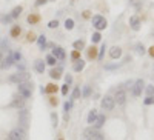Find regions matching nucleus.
<instances>
[{"mask_svg":"<svg viewBox=\"0 0 154 140\" xmlns=\"http://www.w3.org/2000/svg\"><path fill=\"white\" fill-rule=\"evenodd\" d=\"M28 79H29V74L28 73H25V71H19V73H16V74H11L10 77H8V82L19 85V83L28 82Z\"/></svg>","mask_w":154,"mask_h":140,"instance_id":"obj_1","label":"nucleus"},{"mask_svg":"<svg viewBox=\"0 0 154 140\" xmlns=\"http://www.w3.org/2000/svg\"><path fill=\"white\" fill-rule=\"evenodd\" d=\"M17 89H19V94L23 99H29L31 96H33V86H31L29 82L19 83V85H17Z\"/></svg>","mask_w":154,"mask_h":140,"instance_id":"obj_2","label":"nucleus"},{"mask_svg":"<svg viewBox=\"0 0 154 140\" xmlns=\"http://www.w3.org/2000/svg\"><path fill=\"white\" fill-rule=\"evenodd\" d=\"M19 123H20V128H23V129L28 128V123H29V112H28V109H25V108L19 109Z\"/></svg>","mask_w":154,"mask_h":140,"instance_id":"obj_3","label":"nucleus"},{"mask_svg":"<svg viewBox=\"0 0 154 140\" xmlns=\"http://www.w3.org/2000/svg\"><path fill=\"white\" fill-rule=\"evenodd\" d=\"M8 140H26V131L23 128L12 129L8 135Z\"/></svg>","mask_w":154,"mask_h":140,"instance_id":"obj_4","label":"nucleus"},{"mask_svg":"<svg viewBox=\"0 0 154 140\" xmlns=\"http://www.w3.org/2000/svg\"><path fill=\"white\" fill-rule=\"evenodd\" d=\"M114 106H116V102H114V97H111V96H105L102 99V108L105 111H112L114 109Z\"/></svg>","mask_w":154,"mask_h":140,"instance_id":"obj_5","label":"nucleus"},{"mask_svg":"<svg viewBox=\"0 0 154 140\" xmlns=\"http://www.w3.org/2000/svg\"><path fill=\"white\" fill-rule=\"evenodd\" d=\"M93 25L96 26V29H105L106 28V20L103 19L102 16H94L93 17Z\"/></svg>","mask_w":154,"mask_h":140,"instance_id":"obj_6","label":"nucleus"},{"mask_svg":"<svg viewBox=\"0 0 154 140\" xmlns=\"http://www.w3.org/2000/svg\"><path fill=\"white\" fill-rule=\"evenodd\" d=\"M143 86H145V83H143L142 79L136 80V83H134V86H133V96H134V97H139L140 94H142Z\"/></svg>","mask_w":154,"mask_h":140,"instance_id":"obj_7","label":"nucleus"},{"mask_svg":"<svg viewBox=\"0 0 154 140\" xmlns=\"http://www.w3.org/2000/svg\"><path fill=\"white\" fill-rule=\"evenodd\" d=\"M12 65H16V62H14V58H12V54H10L6 58H3V60H2V63H0V68H2L3 71H6V69H10Z\"/></svg>","mask_w":154,"mask_h":140,"instance_id":"obj_8","label":"nucleus"},{"mask_svg":"<svg viewBox=\"0 0 154 140\" xmlns=\"http://www.w3.org/2000/svg\"><path fill=\"white\" fill-rule=\"evenodd\" d=\"M114 102L117 103V105H123V103L126 102V92L123 91V89H119V91L116 92Z\"/></svg>","mask_w":154,"mask_h":140,"instance_id":"obj_9","label":"nucleus"},{"mask_svg":"<svg viewBox=\"0 0 154 140\" xmlns=\"http://www.w3.org/2000/svg\"><path fill=\"white\" fill-rule=\"evenodd\" d=\"M97 133H99V129H96L94 126H89V128H87V129L83 131V137H85V139H91V140H93V139L97 135Z\"/></svg>","mask_w":154,"mask_h":140,"instance_id":"obj_10","label":"nucleus"},{"mask_svg":"<svg viewBox=\"0 0 154 140\" xmlns=\"http://www.w3.org/2000/svg\"><path fill=\"white\" fill-rule=\"evenodd\" d=\"M51 56H54V57L57 58V60H65V51H63V48H60V46L54 48Z\"/></svg>","mask_w":154,"mask_h":140,"instance_id":"obj_11","label":"nucleus"},{"mask_svg":"<svg viewBox=\"0 0 154 140\" xmlns=\"http://www.w3.org/2000/svg\"><path fill=\"white\" fill-rule=\"evenodd\" d=\"M129 25H131V28H133L134 31H139L140 29V19L137 16H133L129 19Z\"/></svg>","mask_w":154,"mask_h":140,"instance_id":"obj_12","label":"nucleus"},{"mask_svg":"<svg viewBox=\"0 0 154 140\" xmlns=\"http://www.w3.org/2000/svg\"><path fill=\"white\" fill-rule=\"evenodd\" d=\"M105 120H106V117L105 116H97V119H96V122H94V128L96 129H100L103 125H105Z\"/></svg>","mask_w":154,"mask_h":140,"instance_id":"obj_13","label":"nucleus"},{"mask_svg":"<svg viewBox=\"0 0 154 140\" xmlns=\"http://www.w3.org/2000/svg\"><path fill=\"white\" fill-rule=\"evenodd\" d=\"M120 56H122V49L119 46H112L110 49V57L111 58H119Z\"/></svg>","mask_w":154,"mask_h":140,"instance_id":"obj_14","label":"nucleus"},{"mask_svg":"<svg viewBox=\"0 0 154 140\" xmlns=\"http://www.w3.org/2000/svg\"><path fill=\"white\" fill-rule=\"evenodd\" d=\"M34 68H35V71H37V73L43 74V73H45V62H43V60H35Z\"/></svg>","mask_w":154,"mask_h":140,"instance_id":"obj_15","label":"nucleus"},{"mask_svg":"<svg viewBox=\"0 0 154 140\" xmlns=\"http://www.w3.org/2000/svg\"><path fill=\"white\" fill-rule=\"evenodd\" d=\"M97 109H91L89 111V114H88V123H94V122H96V119H97Z\"/></svg>","mask_w":154,"mask_h":140,"instance_id":"obj_16","label":"nucleus"},{"mask_svg":"<svg viewBox=\"0 0 154 140\" xmlns=\"http://www.w3.org/2000/svg\"><path fill=\"white\" fill-rule=\"evenodd\" d=\"M20 33H22L20 26H19V25H14V26H12V29H11V37H12V39H17V37L20 35Z\"/></svg>","mask_w":154,"mask_h":140,"instance_id":"obj_17","label":"nucleus"},{"mask_svg":"<svg viewBox=\"0 0 154 140\" xmlns=\"http://www.w3.org/2000/svg\"><path fill=\"white\" fill-rule=\"evenodd\" d=\"M37 43H39V48L43 51L45 46H46V37H45V35H39V37H37Z\"/></svg>","mask_w":154,"mask_h":140,"instance_id":"obj_18","label":"nucleus"},{"mask_svg":"<svg viewBox=\"0 0 154 140\" xmlns=\"http://www.w3.org/2000/svg\"><path fill=\"white\" fill-rule=\"evenodd\" d=\"M83 68H85V62L82 60V58L76 62V65H74V71H76V73H80V71H82Z\"/></svg>","mask_w":154,"mask_h":140,"instance_id":"obj_19","label":"nucleus"},{"mask_svg":"<svg viewBox=\"0 0 154 140\" xmlns=\"http://www.w3.org/2000/svg\"><path fill=\"white\" fill-rule=\"evenodd\" d=\"M22 11H23L22 6H16L14 10H12V12H11V19H17V17L22 14Z\"/></svg>","mask_w":154,"mask_h":140,"instance_id":"obj_20","label":"nucleus"},{"mask_svg":"<svg viewBox=\"0 0 154 140\" xmlns=\"http://www.w3.org/2000/svg\"><path fill=\"white\" fill-rule=\"evenodd\" d=\"M72 46H74L76 51H80V49L85 48V42H83V40H76V42L72 43Z\"/></svg>","mask_w":154,"mask_h":140,"instance_id":"obj_21","label":"nucleus"},{"mask_svg":"<svg viewBox=\"0 0 154 140\" xmlns=\"http://www.w3.org/2000/svg\"><path fill=\"white\" fill-rule=\"evenodd\" d=\"M43 92H49V94L57 92V86L52 85V83H49V85H46V88H43Z\"/></svg>","mask_w":154,"mask_h":140,"instance_id":"obj_22","label":"nucleus"},{"mask_svg":"<svg viewBox=\"0 0 154 140\" xmlns=\"http://www.w3.org/2000/svg\"><path fill=\"white\" fill-rule=\"evenodd\" d=\"M12 106H17V108H23V105H25V99H16V100H12V103H11Z\"/></svg>","mask_w":154,"mask_h":140,"instance_id":"obj_23","label":"nucleus"},{"mask_svg":"<svg viewBox=\"0 0 154 140\" xmlns=\"http://www.w3.org/2000/svg\"><path fill=\"white\" fill-rule=\"evenodd\" d=\"M39 20H40V17L37 14H29L28 16V23H31V25H35Z\"/></svg>","mask_w":154,"mask_h":140,"instance_id":"obj_24","label":"nucleus"},{"mask_svg":"<svg viewBox=\"0 0 154 140\" xmlns=\"http://www.w3.org/2000/svg\"><path fill=\"white\" fill-rule=\"evenodd\" d=\"M46 63H48V65H51V66H54V65L57 63V58L49 54V56H46Z\"/></svg>","mask_w":154,"mask_h":140,"instance_id":"obj_25","label":"nucleus"},{"mask_svg":"<svg viewBox=\"0 0 154 140\" xmlns=\"http://www.w3.org/2000/svg\"><path fill=\"white\" fill-rule=\"evenodd\" d=\"M49 75H51V79H60V69H52L51 73H49Z\"/></svg>","mask_w":154,"mask_h":140,"instance_id":"obj_26","label":"nucleus"},{"mask_svg":"<svg viewBox=\"0 0 154 140\" xmlns=\"http://www.w3.org/2000/svg\"><path fill=\"white\" fill-rule=\"evenodd\" d=\"M65 28L66 29H72V28H74V20H72V19H66L65 20Z\"/></svg>","mask_w":154,"mask_h":140,"instance_id":"obj_27","label":"nucleus"},{"mask_svg":"<svg viewBox=\"0 0 154 140\" xmlns=\"http://www.w3.org/2000/svg\"><path fill=\"white\" fill-rule=\"evenodd\" d=\"M145 89H147V96L148 97H154V86H153V85H148Z\"/></svg>","mask_w":154,"mask_h":140,"instance_id":"obj_28","label":"nucleus"},{"mask_svg":"<svg viewBox=\"0 0 154 140\" xmlns=\"http://www.w3.org/2000/svg\"><path fill=\"white\" fill-rule=\"evenodd\" d=\"M96 56H97V48H96V46H93V48L88 51V57H89V58H94Z\"/></svg>","mask_w":154,"mask_h":140,"instance_id":"obj_29","label":"nucleus"},{"mask_svg":"<svg viewBox=\"0 0 154 140\" xmlns=\"http://www.w3.org/2000/svg\"><path fill=\"white\" fill-rule=\"evenodd\" d=\"M100 39H102L100 33H94L93 34V43H99V42H100Z\"/></svg>","mask_w":154,"mask_h":140,"instance_id":"obj_30","label":"nucleus"},{"mask_svg":"<svg viewBox=\"0 0 154 140\" xmlns=\"http://www.w3.org/2000/svg\"><path fill=\"white\" fill-rule=\"evenodd\" d=\"M82 96H83L85 99H88L89 96H91V88H89V86H85V88H83V94H82Z\"/></svg>","mask_w":154,"mask_h":140,"instance_id":"obj_31","label":"nucleus"},{"mask_svg":"<svg viewBox=\"0 0 154 140\" xmlns=\"http://www.w3.org/2000/svg\"><path fill=\"white\" fill-rule=\"evenodd\" d=\"M105 49H106V45L105 43H103L102 45V48H100V52H99V60H102V58H103V56H105Z\"/></svg>","mask_w":154,"mask_h":140,"instance_id":"obj_32","label":"nucleus"},{"mask_svg":"<svg viewBox=\"0 0 154 140\" xmlns=\"http://www.w3.org/2000/svg\"><path fill=\"white\" fill-rule=\"evenodd\" d=\"M71 57H72V60H80V51H76V49H74V51H72V54H71Z\"/></svg>","mask_w":154,"mask_h":140,"instance_id":"obj_33","label":"nucleus"},{"mask_svg":"<svg viewBox=\"0 0 154 140\" xmlns=\"http://www.w3.org/2000/svg\"><path fill=\"white\" fill-rule=\"evenodd\" d=\"M12 58H14V62L17 63V62H20L22 60V54L19 52V51H16L14 54H12Z\"/></svg>","mask_w":154,"mask_h":140,"instance_id":"obj_34","label":"nucleus"},{"mask_svg":"<svg viewBox=\"0 0 154 140\" xmlns=\"http://www.w3.org/2000/svg\"><path fill=\"white\" fill-rule=\"evenodd\" d=\"M51 120H52V126L56 128V126L59 125V123H57L59 119H57V114H56V112H52V114H51Z\"/></svg>","mask_w":154,"mask_h":140,"instance_id":"obj_35","label":"nucleus"},{"mask_svg":"<svg viewBox=\"0 0 154 140\" xmlns=\"http://www.w3.org/2000/svg\"><path fill=\"white\" fill-rule=\"evenodd\" d=\"M82 94H80V88H76L74 91H72V99H79Z\"/></svg>","mask_w":154,"mask_h":140,"instance_id":"obj_36","label":"nucleus"},{"mask_svg":"<svg viewBox=\"0 0 154 140\" xmlns=\"http://www.w3.org/2000/svg\"><path fill=\"white\" fill-rule=\"evenodd\" d=\"M71 106H72V102H65V105H63V109L66 111V114H68V111L71 109Z\"/></svg>","mask_w":154,"mask_h":140,"instance_id":"obj_37","label":"nucleus"},{"mask_svg":"<svg viewBox=\"0 0 154 140\" xmlns=\"http://www.w3.org/2000/svg\"><path fill=\"white\" fill-rule=\"evenodd\" d=\"M37 40V37H35L34 33H28V42H35Z\"/></svg>","mask_w":154,"mask_h":140,"instance_id":"obj_38","label":"nucleus"},{"mask_svg":"<svg viewBox=\"0 0 154 140\" xmlns=\"http://www.w3.org/2000/svg\"><path fill=\"white\" fill-rule=\"evenodd\" d=\"M16 65H17V68H19V71H25V68H26V65H25V63H22V60L17 62Z\"/></svg>","mask_w":154,"mask_h":140,"instance_id":"obj_39","label":"nucleus"},{"mask_svg":"<svg viewBox=\"0 0 154 140\" xmlns=\"http://www.w3.org/2000/svg\"><path fill=\"white\" fill-rule=\"evenodd\" d=\"M145 105H154V97H147L145 99Z\"/></svg>","mask_w":154,"mask_h":140,"instance_id":"obj_40","label":"nucleus"},{"mask_svg":"<svg viewBox=\"0 0 154 140\" xmlns=\"http://www.w3.org/2000/svg\"><path fill=\"white\" fill-rule=\"evenodd\" d=\"M48 26H49V28H57V26H59V22H57V20H51V22L48 23Z\"/></svg>","mask_w":154,"mask_h":140,"instance_id":"obj_41","label":"nucleus"},{"mask_svg":"<svg viewBox=\"0 0 154 140\" xmlns=\"http://www.w3.org/2000/svg\"><path fill=\"white\" fill-rule=\"evenodd\" d=\"M2 22H3V23H8V22H11V16H3V17H2Z\"/></svg>","mask_w":154,"mask_h":140,"instance_id":"obj_42","label":"nucleus"},{"mask_svg":"<svg viewBox=\"0 0 154 140\" xmlns=\"http://www.w3.org/2000/svg\"><path fill=\"white\" fill-rule=\"evenodd\" d=\"M137 52H139V54H143V52H145L143 45H137Z\"/></svg>","mask_w":154,"mask_h":140,"instance_id":"obj_43","label":"nucleus"},{"mask_svg":"<svg viewBox=\"0 0 154 140\" xmlns=\"http://www.w3.org/2000/svg\"><path fill=\"white\" fill-rule=\"evenodd\" d=\"M65 82H66V85H71V83H72V77H71L70 74H68L66 77H65Z\"/></svg>","mask_w":154,"mask_h":140,"instance_id":"obj_44","label":"nucleus"},{"mask_svg":"<svg viewBox=\"0 0 154 140\" xmlns=\"http://www.w3.org/2000/svg\"><path fill=\"white\" fill-rule=\"evenodd\" d=\"M46 2H48V0H37V2H35V6H42V5H45Z\"/></svg>","mask_w":154,"mask_h":140,"instance_id":"obj_45","label":"nucleus"},{"mask_svg":"<svg viewBox=\"0 0 154 140\" xmlns=\"http://www.w3.org/2000/svg\"><path fill=\"white\" fill-rule=\"evenodd\" d=\"M62 94H63V96H66V94H68V85H63V86H62Z\"/></svg>","mask_w":154,"mask_h":140,"instance_id":"obj_46","label":"nucleus"},{"mask_svg":"<svg viewBox=\"0 0 154 140\" xmlns=\"http://www.w3.org/2000/svg\"><path fill=\"white\" fill-rule=\"evenodd\" d=\"M93 140H103V135H102L100 133H97V135H96V137H94Z\"/></svg>","mask_w":154,"mask_h":140,"instance_id":"obj_47","label":"nucleus"},{"mask_svg":"<svg viewBox=\"0 0 154 140\" xmlns=\"http://www.w3.org/2000/svg\"><path fill=\"white\" fill-rule=\"evenodd\" d=\"M49 103H51V105H57V99H56V97H51V100H49Z\"/></svg>","mask_w":154,"mask_h":140,"instance_id":"obj_48","label":"nucleus"},{"mask_svg":"<svg viewBox=\"0 0 154 140\" xmlns=\"http://www.w3.org/2000/svg\"><path fill=\"white\" fill-rule=\"evenodd\" d=\"M149 56H151V57H154V46H151V48H149Z\"/></svg>","mask_w":154,"mask_h":140,"instance_id":"obj_49","label":"nucleus"},{"mask_svg":"<svg viewBox=\"0 0 154 140\" xmlns=\"http://www.w3.org/2000/svg\"><path fill=\"white\" fill-rule=\"evenodd\" d=\"M6 46H8V42H6V40H5V42H3V43H2V48H6Z\"/></svg>","mask_w":154,"mask_h":140,"instance_id":"obj_50","label":"nucleus"},{"mask_svg":"<svg viewBox=\"0 0 154 140\" xmlns=\"http://www.w3.org/2000/svg\"><path fill=\"white\" fill-rule=\"evenodd\" d=\"M2 60H3V56H2V54H0V63H2Z\"/></svg>","mask_w":154,"mask_h":140,"instance_id":"obj_51","label":"nucleus"},{"mask_svg":"<svg viewBox=\"0 0 154 140\" xmlns=\"http://www.w3.org/2000/svg\"><path fill=\"white\" fill-rule=\"evenodd\" d=\"M59 140H63V139H59Z\"/></svg>","mask_w":154,"mask_h":140,"instance_id":"obj_52","label":"nucleus"},{"mask_svg":"<svg viewBox=\"0 0 154 140\" xmlns=\"http://www.w3.org/2000/svg\"><path fill=\"white\" fill-rule=\"evenodd\" d=\"M87 140H91V139H87Z\"/></svg>","mask_w":154,"mask_h":140,"instance_id":"obj_53","label":"nucleus"}]
</instances>
